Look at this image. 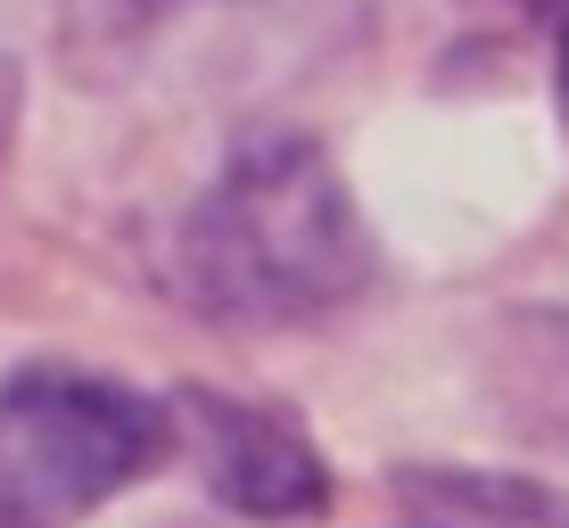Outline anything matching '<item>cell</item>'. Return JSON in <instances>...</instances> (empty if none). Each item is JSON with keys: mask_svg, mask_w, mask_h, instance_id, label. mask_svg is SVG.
Returning <instances> with one entry per match:
<instances>
[{"mask_svg": "<svg viewBox=\"0 0 569 528\" xmlns=\"http://www.w3.org/2000/svg\"><path fill=\"white\" fill-rule=\"evenodd\" d=\"M561 74H569V26H561Z\"/></svg>", "mask_w": 569, "mask_h": 528, "instance_id": "8992f818", "label": "cell"}, {"mask_svg": "<svg viewBox=\"0 0 569 528\" xmlns=\"http://www.w3.org/2000/svg\"><path fill=\"white\" fill-rule=\"evenodd\" d=\"M405 504H421V528H569V496L537 479H470V471H413L397 479Z\"/></svg>", "mask_w": 569, "mask_h": 528, "instance_id": "5b68a950", "label": "cell"}, {"mask_svg": "<svg viewBox=\"0 0 569 528\" xmlns=\"http://www.w3.org/2000/svg\"><path fill=\"white\" fill-rule=\"evenodd\" d=\"M166 281L223 330H289L371 289V231L306 132H257L173 223Z\"/></svg>", "mask_w": 569, "mask_h": 528, "instance_id": "6da1fadb", "label": "cell"}, {"mask_svg": "<svg viewBox=\"0 0 569 528\" xmlns=\"http://www.w3.org/2000/svg\"><path fill=\"white\" fill-rule=\"evenodd\" d=\"M173 446H190L207 496L240 520H322L330 512V462L289 414L223 388H173Z\"/></svg>", "mask_w": 569, "mask_h": 528, "instance_id": "3957f363", "label": "cell"}, {"mask_svg": "<svg viewBox=\"0 0 569 528\" xmlns=\"http://www.w3.org/2000/svg\"><path fill=\"white\" fill-rule=\"evenodd\" d=\"M173 455V405L83 363L0 380V528H83Z\"/></svg>", "mask_w": 569, "mask_h": 528, "instance_id": "7a4b0ae2", "label": "cell"}, {"mask_svg": "<svg viewBox=\"0 0 569 528\" xmlns=\"http://www.w3.org/2000/svg\"><path fill=\"white\" fill-rule=\"evenodd\" d=\"M479 380H487V405H496L503 429L569 455V315H553V306L503 315L479 356Z\"/></svg>", "mask_w": 569, "mask_h": 528, "instance_id": "277c9868", "label": "cell"}]
</instances>
